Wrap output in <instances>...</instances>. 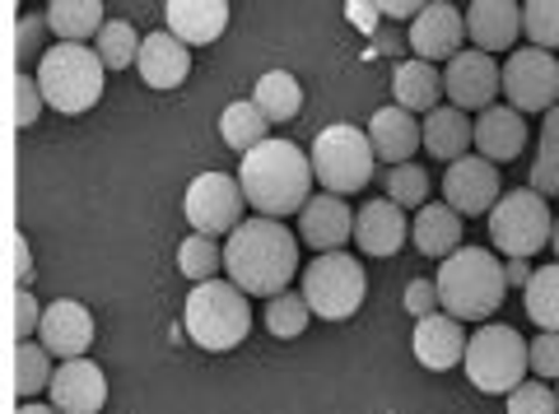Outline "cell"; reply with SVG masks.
I'll return each instance as SVG.
<instances>
[{
	"label": "cell",
	"instance_id": "obj_24",
	"mask_svg": "<svg viewBox=\"0 0 559 414\" xmlns=\"http://www.w3.org/2000/svg\"><path fill=\"white\" fill-rule=\"evenodd\" d=\"M527 145V122L518 108H489L476 117V149L489 163H513Z\"/></svg>",
	"mask_w": 559,
	"mask_h": 414
},
{
	"label": "cell",
	"instance_id": "obj_37",
	"mask_svg": "<svg viewBox=\"0 0 559 414\" xmlns=\"http://www.w3.org/2000/svg\"><path fill=\"white\" fill-rule=\"evenodd\" d=\"M388 200L401 205V210H419L429 205V172L415 163H401L388 172Z\"/></svg>",
	"mask_w": 559,
	"mask_h": 414
},
{
	"label": "cell",
	"instance_id": "obj_10",
	"mask_svg": "<svg viewBox=\"0 0 559 414\" xmlns=\"http://www.w3.org/2000/svg\"><path fill=\"white\" fill-rule=\"evenodd\" d=\"M242 205H248V196H242L238 178H229V172H201L197 182L187 186V200L182 210L191 219V229L205 233V238H229L238 223H242Z\"/></svg>",
	"mask_w": 559,
	"mask_h": 414
},
{
	"label": "cell",
	"instance_id": "obj_25",
	"mask_svg": "<svg viewBox=\"0 0 559 414\" xmlns=\"http://www.w3.org/2000/svg\"><path fill=\"white\" fill-rule=\"evenodd\" d=\"M411 238H415V247L425 252V256H448L462 247V215L452 210L448 200H429V205H419V215L411 223Z\"/></svg>",
	"mask_w": 559,
	"mask_h": 414
},
{
	"label": "cell",
	"instance_id": "obj_17",
	"mask_svg": "<svg viewBox=\"0 0 559 414\" xmlns=\"http://www.w3.org/2000/svg\"><path fill=\"white\" fill-rule=\"evenodd\" d=\"M415 358L425 364L429 373H448V368H457L462 358H466V331H462V321L457 317H448V313H433L425 321H415Z\"/></svg>",
	"mask_w": 559,
	"mask_h": 414
},
{
	"label": "cell",
	"instance_id": "obj_40",
	"mask_svg": "<svg viewBox=\"0 0 559 414\" xmlns=\"http://www.w3.org/2000/svg\"><path fill=\"white\" fill-rule=\"evenodd\" d=\"M509 414H559V401H555V391L546 382L527 377V382L509 395Z\"/></svg>",
	"mask_w": 559,
	"mask_h": 414
},
{
	"label": "cell",
	"instance_id": "obj_38",
	"mask_svg": "<svg viewBox=\"0 0 559 414\" xmlns=\"http://www.w3.org/2000/svg\"><path fill=\"white\" fill-rule=\"evenodd\" d=\"M43 108H47V98L38 89V75H20V71H14V80H10V122L24 131V126L38 122Z\"/></svg>",
	"mask_w": 559,
	"mask_h": 414
},
{
	"label": "cell",
	"instance_id": "obj_31",
	"mask_svg": "<svg viewBox=\"0 0 559 414\" xmlns=\"http://www.w3.org/2000/svg\"><path fill=\"white\" fill-rule=\"evenodd\" d=\"M140 33L127 24V20H108L103 24V33L94 38V51H98V61L108 65V71H131V65L140 61Z\"/></svg>",
	"mask_w": 559,
	"mask_h": 414
},
{
	"label": "cell",
	"instance_id": "obj_50",
	"mask_svg": "<svg viewBox=\"0 0 559 414\" xmlns=\"http://www.w3.org/2000/svg\"><path fill=\"white\" fill-rule=\"evenodd\" d=\"M20 414H61L57 405H20Z\"/></svg>",
	"mask_w": 559,
	"mask_h": 414
},
{
	"label": "cell",
	"instance_id": "obj_21",
	"mask_svg": "<svg viewBox=\"0 0 559 414\" xmlns=\"http://www.w3.org/2000/svg\"><path fill=\"white\" fill-rule=\"evenodd\" d=\"M135 71H140V80H145L150 89H178V84L187 80V71H191V51H187V42L173 38L168 28H159V33H150V38L140 42Z\"/></svg>",
	"mask_w": 559,
	"mask_h": 414
},
{
	"label": "cell",
	"instance_id": "obj_3",
	"mask_svg": "<svg viewBox=\"0 0 559 414\" xmlns=\"http://www.w3.org/2000/svg\"><path fill=\"white\" fill-rule=\"evenodd\" d=\"M439 303L448 317L457 321H489L499 313L503 293H509V275H503V261L495 252L480 247H457L439 266Z\"/></svg>",
	"mask_w": 559,
	"mask_h": 414
},
{
	"label": "cell",
	"instance_id": "obj_15",
	"mask_svg": "<svg viewBox=\"0 0 559 414\" xmlns=\"http://www.w3.org/2000/svg\"><path fill=\"white\" fill-rule=\"evenodd\" d=\"M38 344H43L51 358H66V364H70V358H84V350L94 344V317H90V307L75 303V299L47 303Z\"/></svg>",
	"mask_w": 559,
	"mask_h": 414
},
{
	"label": "cell",
	"instance_id": "obj_32",
	"mask_svg": "<svg viewBox=\"0 0 559 414\" xmlns=\"http://www.w3.org/2000/svg\"><path fill=\"white\" fill-rule=\"evenodd\" d=\"M527 317L540 331H559V261L540 266L527 284Z\"/></svg>",
	"mask_w": 559,
	"mask_h": 414
},
{
	"label": "cell",
	"instance_id": "obj_7",
	"mask_svg": "<svg viewBox=\"0 0 559 414\" xmlns=\"http://www.w3.org/2000/svg\"><path fill=\"white\" fill-rule=\"evenodd\" d=\"M373 163H378L373 141H369V131H359V126L336 122V126L318 131V141H312V178L322 182L326 196H349V192H359V186H369Z\"/></svg>",
	"mask_w": 559,
	"mask_h": 414
},
{
	"label": "cell",
	"instance_id": "obj_47",
	"mask_svg": "<svg viewBox=\"0 0 559 414\" xmlns=\"http://www.w3.org/2000/svg\"><path fill=\"white\" fill-rule=\"evenodd\" d=\"M503 275H509V284H532V266L527 261H509V266H503Z\"/></svg>",
	"mask_w": 559,
	"mask_h": 414
},
{
	"label": "cell",
	"instance_id": "obj_29",
	"mask_svg": "<svg viewBox=\"0 0 559 414\" xmlns=\"http://www.w3.org/2000/svg\"><path fill=\"white\" fill-rule=\"evenodd\" d=\"M252 102L266 112V122H294V117L304 112V89L289 71H266L257 80Z\"/></svg>",
	"mask_w": 559,
	"mask_h": 414
},
{
	"label": "cell",
	"instance_id": "obj_26",
	"mask_svg": "<svg viewBox=\"0 0 559 414\" xmlns=\"http://www.w3.org/2000/svg\"><path fill=\"white\" fill-rule=\"evenodd\" d=\"M466 145H476V126L466 122L462 108L443 102V108H433L425 117V149H429V159L457 163V159H466Z\"/></svg>",
	"mask_w": 559,
	"mask_h": 414
},
{
	"label": "cell",
	"instance_id": "obj_23",
	"mask_svg": "<svg viewBox=\"0 0 559 414\" xmlns=\"http://www.w3.org/2000/svg\"><path fill=\"white\" fill-rule=\"evenodd\" d=\"M466 33L476 42V51L513 47V38L522 33V5H513V0H476L466 10Z\"/></svg>",
	"mask_w": 559,
	"mask_h": 414
},
{
	"label": "cell",
	"instance_id": "obj_43",
	"mask_svg": "<svg viewBox=\"0 0 559 414\" xmlns=\"http://www.w3.org/2000/svg\"><path fill=\"white\" fill-rule=\"evenodd\" d=\"M439 284H429V280H411L406 284V313L415 317V321H425V317H433L439 313Z\"/></svg>",
	"mask_w": 559,
	"mask_h": 414
},
{
	"label": "cell",
	"instance_id": "obj_30",
	"mask_svg": "<svg viewBox=\"0 0 559 414\" xmlns=\"http://www.w3.org/2000/svg\"><path fill=\"white\" fill-rule=\"evenodd\" d=\"M266 131H271V122H266V112H261L252 98L229 102V108H224V117H219L224 145L238 149V154H252L257 145H266Z\"/></svg>",
	"mask_w": 559,
	"mask_h": 414
},
{
	"label": "cell",
	"instance_id": "obj_35",
	"mask_svg": "<svg viewBox=\"0 0 559 414\" xmlns=\"http://www.w3.org/2000/svg\"><path fill=\"white\" fill-rule=\"evenodd\" d=\"M308 317H312V307H308L304 293H280V299H271V307H266V326H271L275 340L304 336L308 331Z\"/></svg>",
	"mask_w": 559,
	"mask_h": 414
},
{
	"label": "cell",
	"instance_id": "obj_14",
	"mask_svg": "<svg viewBox=\"0 0 559 414\" xmlns=\"http://www.w3.org/2000/svg\"><path fill=\"white\" fill-rule=\"evenodd\" d=\"M462 38H466V20L457 5H448V0H429L425 10H419V20L411 24L406 42L415 51V61H452L462 51Z\"/></svg>",
	"mask_w": 559,
	"mask_h": 414
},
{
	"label": "cell",
	"instance_id": "obj_16",
	"mask_svg": "<svg viewBox=\"0 0 559 414\" xmlns=\"http://www.w3.org/2000/svg\"><path fill=\"white\" fill-rule=\"evenodd\" d=\"M47 391H51V405L61 414H98L108 405V377H103L98 364H90V358H70V364H61L51 373Z\"/></svg>",
	"mask_w": 559,
	"mask_h": 414
},
{
	"label": "cell",
	"instance_id": "obj_51",
	"mask_svg": "<svg viewBox=\"0 0 559 414\" xmlns=\"http://www.w3.org/2000/svg\"><path fill=\"white\" fill-rule=\"evenodd\" d=\"M550 247H555V256H559V219H555V233H550Z\"/></svg>",
	"mask_w": 559,
	"mask_h": 414
},
{
	"label": "cell",
	"instance_id": "obj_33",
	"mask_svg": "<svg viewBox=\"0 0 559 414\" xmlns=\"http://www.w3.org/2000/svg\"><path fill=\"white\" fill-rule=\"evenodd\" d=\"M224 266V247L215 243V238H205V233H191L187 243L178 247V270L187 275V280H215V270Z\"/></svg>",
	"mask_w": 559,
	"mask_h": 414
},
{
	"label": "cell",
	"instance_id": "obj_44",
	"mask_svg": "<svg viewBox=\"0 0 559 414\" xmlns=\"http://www.w3.org/2000/svg\"><path fill=\"white\" fill-rule=\"evenodd\" d=\"M43 33H51V28H47V20H38V14L20 24V42H14V47H20V61H33V57H38ZM38 61H43V57H38Z\"/></svg>",
	"mask_w": 559,
	"mask_h": 414
},
{
	"label": "cell",
	"instance_id": "obj_27",
	"mask_svg": "<svg viewBox=\"0 0 559 414\" xmlns=\"http://www.w3.org/2000/svg\"><path fill=\"white\" fill-rule=\"evenodd\" d=\"M392 94H396V108H406V112H433V108H443V75H439V65H429V61H401L396 65V75H392Z\"/></svg>",
	"mask_w": 559,
	"mask_h": 414
},
{
	"label": "cell",
	"instance_id": "obj_18",
	"mask_svg": "<svg viewBox=\"0 0 559 414\" xmlns=\"http://www.w3.org/2000/svg\"><path fill=\"white\" fill-rule=\"evenodd\" d=\"M299 233L308 247H318L322 256L326 252H341L349 243V233H355V215H349V205L341 196H312L299 215Z\"/></svg>",
	"mask_w": 559,
	"mask_h": 414
},
{
	"label": "cell",
	"instance_id": "obj_52",
	"mask_svg": "<svg viewBox=\"0 0 559 414\" xmlns=\"http://www.w3.org/2000/svg\"><path fill=\"white\" fill-rule=\"evenodd\" d=\"M555 401H559V387H555Z\"/></svg>",
	"mask_w": 559,
	"mask_h": 414
},
{
	"label": "cell",
	"instance_id": "obj_39",
	"mask_svg": "<svg viewBox=\"0 0 559 414\" xmlns=\"http://www.w3.org/2000/svg\"><path fill=\"white\" fill-rule=\"evenodd\" d=\"M532 192L536 196H559V141L540 135L536 163H532Z\"/></svg>",
	"mask_w": 559,
	"mask_h": 414
},
{
	"label": "cell",
	"instance_id": "obj_46",
	"mask_svg": "<svg viewBox=\"0 0 559 414\" xmlns=\"http://www.w3.org/2000/svg\"><path fill=\"white\" fill-rule=\"evenodd\" d=\"M345 14H349V24H359L364 33H378L373 24H378V14H382V5H349Z\"/></svg>",
	"mask_w": 559,
	"mask_h": 414
},
{
	"label": "cell",
	"instance_id": "obj_20",
	"mask_svg": "<svg viewBox=\"0 0 559 414\" xmlns=\"http://www.w3.org/2000/svg\"><path fill=\"white\" fill-rule=\"evenodd\" d=\"M369 141H373V154L388 168H401L411 163V154L425 145V126L415 122V112L406 108H378L373 122H369Z\"/></svg>",
	"mask_w": 559,
	"mask_h": 414
},
{
	"label": "cell",
	"instance_id": "obj_12",
	"mask_svg": "<svg viewBox=\"0 0 559 414\" xmlns=\"http://www.w3.org/2000/svg\"><path fill=\"white\" fill-rule=\"evenodd\" d=\"M503 89V71L495 65L489 51H457L443 71V94L452 98V108L462 112H489Z\"/></svg>",
	"mask_w": 559,
	"mask_h": 414
},
{
	"label": "cell",
	"instance_id": "obj_34",
	"mask_svg": "<svg viewBox=\"0 0 559 414\" xmlns=\"http://www.w3.org/2000/svg\"><path fill=\"white\" fill-rule=\"evenodd\" d=\"M43 387H51V354L43 344H20L14 350V391L20 395H38Z\"/></svg>",
	"mask_w": 559,
	"mask_h": 414
},
{
	"label": "cell",
	"instance_id": "obj_48",
	"mask_svg": "<svg viewBox=\"0 0 559 414\" xmlns=\"http://www.w3.org/2000/svg\"><path fill=\"white\" fill-rule=\"evenodd\" d=\"M419 10H425V5H406V0H396V5H382V14H392V20H419Z\"/></svg>",
	"mask_w": 559,
	"mask_h": 414
},
{
	"label": "cell",
	"instance_id": "obj_5",
	"mask_svg": "<svg viewBox=\"0 0 559 414\" xmlns=\"http://www.w3.org/2000/svg\"><path fill=\"white\" fill-rule=\"evenodd\" d=\"M103 75H108V65L84 42H57L38 61V89L47 98V108H57L66 117H80L94 108L103 98Z\"/></svg>",
	"mask_w": 559,
	"mask_h": 414
},
{
	"label": "cell",
	"instance_id": "obj_4",
	"mask_svg": "<svg viewBox=\"0 0 559 414\" xmlns=\"http://www.w3.org/2000/svg\"><path fill=\"white\" fill-rule=\"evenodd\" d=\"M182 326H187V336L210 354L234 350V344H242L252 331L248 293H242L234 280H205V284H197L187 293Z\"/></svg>",
	"mask_w": 559,
	"mask_h": 414
},
{
	"label": "cell",
	"instance_id": "obj_42",
	"mask_svg": "<svg viewBox=\"0 0 559 414\" xmlns=\"http://www.w3.org/2000/svg\"><path fill=\"white\" fill-rule=\"evenodd\" d=\"M10 313H14V336H20V344H24V336L43 331V313H47V307H38V299H33L28 289H14Z\"/></svg>",
	"mask_w": 559,
	"mask_h": 414
},
{
	"label": "cell",
	"instance_id": "obj_6",
	"mask_svg": "<svg viewBox=\"0 0 559 414\" xmlns=\"http://www.w3.org/2000/svg\"><path fill=\"white\" fill-rule=\"evenodd\" d=\"M532 373V344L513 326H480L466 344V377L485 395H513Z\"/></svg>",
	"mask_w": 559,
	"mask_h": 414
},
{
	"label": "cell",
	"instance_id": "obj_28",
	"mask_svg": "<svg viewBox=\"0 0 559 414\" xmlns=\"http://www.w3.org/2000/svg\"><path fill=\"white\" fill-rule=\"evenodd\" d=\"M43 20L61 42H90V38L103 33V24H108L98 0H51Z\"/></svg>",
	"mask_w": 559,
	"mask_h": 414
},
{
	"label": "cell",
	"instance_id": "obj_19",
	"mask_svg": "<svg viewBox=\"0 0 559 414\" xmlns=\"http://www.w3.org/2000/svg\"><path fill=\"white\" fill-rule=\"evenodd\" d=\"M168 33L187 47H205L229 28V5L224 0H168L164 5Z\"/></svg>",
	"mask_w": 559,
	"mask_h": 414
},
{
	"label": "cell",
	"instance_id": "obj_45",
	"mask_svg": "<svg viewBox=\"0 0 559 414\" xmlns=\"http://www.w3.org/2000/svg\"><path fill=\"white\" fill-rule=\"evenodd\" d=\"M10 280L20 289L28 280V243H24V233H10Z\"/></svg>",
	"mask_w": 559,
	"mask_h": 414
},
{
	"label": "cell",
	"instance_id": "obj_36",
	"mask_svg": "<svg viewBox=\"0 0 559 414\" xmlns=\"http://www.w3.org/2000/svg\"><path fill=\"white\" fill-rule=\"evenodd\" d=\"M522 33L532 38V47L555 51L559 47V0H527L522 5Z\"/></svg>",
	"mask_w": 559,
	"mask_h": 414
},
{
	"label": "cell",
	"instance_id": "obj_8",
	"mask_svg": "<svg viewBox=\"0 0 559 414\" xmlns=\"http://www.w3.org/2000/svg\"><path fill=\"white\" fill-rule=\"evenodd\" d=\"M555 219L546 210V196H536L532 186L522 192H503L499 205L489 210V243H495L509 261H527L550 243Z\"/></svg>",
	"mask_w": 559,
	"mask_h": 414
},
{
	"label": "cell",
	"instance_id": "obj_13",
	"mask_svg": "<svg viewBox=\"0 0 559 414\" xmlns=\"http://www.w3.org/2000/svg\"><path fill=\"white\" fill-rule=\"evenodd\" d=\"M499 168L480 159V154H466V159L448 163L443 172V200L457 215H489L499 205Z\"/></svg>",
	"mask_w": 559,
	"mask_h": 414
},
{
	"label": "cell",
	"instance_id": "obj_1",
	"mask_svg": "<svg viewBox=\"0 0 559 414\" xmlns=\"http://www.w3.org/2000/svg\"><path fill=\"white\" fill-rule=\"evenodd\" d=\"M224 270L242 293L280 299L299 275V243L280 219H242L224 243Z\"/></svg>",
	"mask_w": 559,
	"mask_h": 414
},
{
	"label": "cell",
	"instance_id": "obj_2",
	"mask_svg": "<svg viewBox=\"0 0 559 414\" xmlns=\"http://www.w3.org/2000/svg\"><path fill=\"white\" fill-rule=\"evenodd\" d=\"M238 186L261 219L304 215V205L312 200V154L289 141H266L242 154Z\"/></svg>",
	"mask_w": 559,
	"mask_h": 414
},
{
	"label": "cell",
	"instance_id": "obj_11",
	"mask_svg": "<svg viewBox=\"0 0 559 414\" xmlns=\"http://www.w3.org/2000/svg\"><path fill=\"white\" fill-rule=\"evenodd\" d=\"M503 94L518 112H550L559 108V61L540 47H518L503 65Z\"/></svg>",
	"mask_w": 559,
	"mask_h": 414
},
{
	"label": "cell",
	"instance_id": "obj_22",
	"mask_svg": "<svg viewBox=\"0 0 559 414\" xmlns=\"http://www.w3.org/2000/svg\"><path fill=\"white\" fill-rule=\"evenodd\" d=\"M411 238V223L406 215H401V205H392L388 196L382 200H369L364 210L355 215V243L359 252H369V256H392L401 252V243Z\"/></svg>",
	"mask_w": 559,
	"mask_h": 414
},
{
	"label": "cell",
	"instance_id": "obj_49",
	"mask_svg": "<svg viewBox=\"0 0 559 414\" xmlns=\"http://www.w3.org/2000/svg\"><path fill=\"white\" fill-rule=\"evenodd\" d=\"M540 135H550V141H559V108H550V112H546V131H540Z\"/></svg>",
	"mask_w": 559,
	"mask_h": 414
},
{
	"label": "cell",
	"instance_id": "obj_9",
	"mask_svg": "<svg viewBox=\"0 0 559 414\" xmlns=\"http://www.w3.org/2000/svg\"><path fill=\"white\" fill-rule=\"evenodd\" d=\"M369 275L349 252H326L304 270V299L322 321H345L364 307Z\"/></svg>",
	"mask_w": 559,
	"mask_h": 414
},
{
	"label": "cell",
	"instance_id": "obj_41",
	"mask_svg": "<svg viewBox=\"0 0 559 414\" xmlns=\"http://www.w3.org/2000/svg\"><path fill=\"white\" fill-rule=\"evenodd\" d=\"M532 377L536 382H559V331H540L532 340Z\"/></svg>",
	"mask_w": 559,
	"mask_h": 414
}]
</instances>
